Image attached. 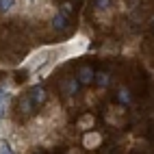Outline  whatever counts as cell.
Masks as SVG:
<instances>
[{"label":"cell","instance_id":"obj_14","mask_svg":"<svg viewBox=\"0 0 154 154\" xmlns=\"http://www.w3.org/2000/svg\"><path fill=\"white\" fill-rule=\"evenodd\" d=\"M72 11H74V5L72 2H63V5H59V13H63L65 17L72 15Z\"/></svg>","mask_w":154,"mask_h":154},{"label":"cell","instance_id":"obj_7","mask_svg":"<svg viewBox=\"0 0 154 154\" xmlns=\"http://www.w3.org/2000/svg\"><path fill=\"white\" fill-rule=\"evenodd\" d=\"M9 102H11V91H9L5 85H0V122H2V119H7Z\"/></svg>","mask_w":154,"mask_h":154},{"label":"cell","instance_id":"obj_2","mask_svg":"<svg viewBox=\"0 0 154 154\" xmlns=\"http://www.w3.org/2000/svg\"><path fill=\"white\" fill-rule=\"evenodd\" d=\"M83 148L85 150H98L100 146H102V132H98V130H89V132H85L83 135Z\"/></svg>","mask_w":154,"mask_h":154},{"label":"cell","instance_id":"obj_8","mask_svg":"<svg viewBox=\"0 0 154 154\" xmlns=\"http://www.w3.org/2000/svg\"><path fill=\"white\" fill-rule=\"evenodd\" d=\"M78 87H80V83H78L76 76H69V78H65L63 83H61V89H63V94H65L67 98L76 96V94H78Z\"/></svg>","mask_w":154,"mask_h":154},{"label":"cell","instance_id":"obj_3","mask_svg":"<svg viewBox=\"0 0 154 154\" xmlns=\"http://www.w3.org/2000/svg\"><path fill=\"white\" fill-rule=\"evenodd\" d=\"M50 28L54 30V33H67L69 30V17H65L63 13H54L50 17Z\"/></svg>","mask_w":154,"mask_h":154},{"label":"cell","instance_id":"obj_9","mask_svg":"<svg viewBox=\"0 0 154 154\" xmlns=\"http://www.w3.org/2000/svg\"><path fill=\"white\" fill-rule=\"evenodd\" d=\"M94 124H96V115L94 113H83L78 119H76V128H80V130H85V132H89V128H94Z\"/></svg>","mask_w":154,"mask_h":154},{"label":"cell","instance_id":"obj_10","mask_svg":"<svg viewBox=\"0 0 154 154\" xmlns=\"http://www.w3.org/2000/svg\"><path fill=\"white\" fill-rule=\"evenodd\" d=\"M124 119V109L122 106H109L106 109V122H111L113 126H119Z\"/></svg>","mask_w":154,"mask_h":154},{"label":"cell","instance_id":"obj_6","mask_svg":"<svg viewBox=\"0 0 154 154\" xmlns=\"http://www.w3.org/2000/svg\"><path fill=\"white\" fill-rule=\"evenodd\" d=\"M30 100H33V104L35 106H44L46 102H48V91L42 87V85H35L33 89H30Z\"/></svg>","mask_w":154,"mask_h":154},{"label":"cell","instance_id":"obj_11","mask_svg":"<svg viewBox=\"0 0 154 154\" xmlns=\"http://www.w3.org/2000/svg\"><path fill=\"white\" fill-rule=\"evenodd\" d=\"M17 11V0H0V15H11Z\"/></svg>","mask_w":154,"mask_h":154},{"label":"cell","instance_id":"obj_12","mask_svg":"<svg viewBox=\"0 0 154 154\" xmlns=\"http://www.w3.org/2000/svg\"><path fill=\"white\" fill-rule=\"evenodd\" d=\"M117 102L122 106H128V104H132V94H130V89H126V87H119L117 89Z\"/></svg>","mask_w":154,"mask_h":154},{"label":"cell","instance_id":"obj_15","mask_svg":"<svg viewBox=\"0 0 154 154\" xmlns=\"http://www.w3.org/2000/svg\"><path fill=\"white\" fill-rule=\"evenodd\" d=\"M152 24H154V17H152Z\"/></svg>","mask_w":154,"mask_h":154},{"label":"cell","instance_id":"obj_5","mask_svg":"<svg viewBox=\"0 0 154 154\" xmlns=\"http://www.w3.org/2000/svg\"><path fill=\"white\" fill-rule=\"evenodd\" d=\"M76 78H78L80 85H91L96 80V72H94L91 65H80L78 72H76Z\"/></svg>","mask_w":154,"mask_h":154},{"label":"cell","instance_id":"obj_1","mask_svg":"<svg viewBox=\"0 0 154 154\" xmlns=\"http://www.w3.org/2000/svg\"><path fill=\"white\" fill-rule=\"evenodd\" d=\"M52 54H54V48H42V50H35V52L24 61V67H26L28 72H33V74H37V72L42 69L46 63H50V61L54 59Z\"/></svg>","mask_w":154,"mask_h":154},{"label":"cell","instance_id":"obj_4","mask_svg":"<svg viewBox=\"0 0 154 154\" xmlns=\"http://www.w3.org/2000/svg\"><path fill=\"white\" fill-rule=\"evenodd\" d=\"M35 104H33V100H30V96L26 94V96H22V98H20L17 100V113H20V115H22L24 119H28L30 115H33V113H35Z\"/></svg>","mask_w":154,"mask_h":154},{"label":"cell","instance_id":"obj_13","mask_svg":"<svg viewBox=\"0 0 154 154\" xmlns=\"http://www.w3.org/2000/svg\"><path fill=\"white\" fill-rule=\"evenodd\" d=\"M96 83H98L100 89H104V87L111 85V76L106 74V72H98V74H96Z\"/></svg>","mask_w":154,"mask_h":154}]
</instances>
